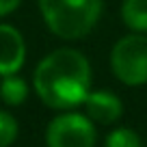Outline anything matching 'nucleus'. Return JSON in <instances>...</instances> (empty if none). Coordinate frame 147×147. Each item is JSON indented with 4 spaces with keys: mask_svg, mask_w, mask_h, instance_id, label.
<instances>
[{
    "mask_svg": "<svg viewBox=\"0 0 147 147\" xmlns=\"http://www.w3.org/2000/svg\"><path fill=\"white\" fill-rule=\"evenodd\" d=\"M32 87L39 100L54 110L80 106L91 89V65L82 52L59 48L39 61Z\"/></svg>",
    "mask_w": 147,
    "mask_h": 147,
    "instance_id": "f257e3e1",
    "label": "nucleus"
},
{
    "mask_svg": "<svg viewBox=\"0 0 147 147\" xmlns=\"http://www.w3.org/2000/svg\"><path fill=\"white\" fill-rule=\"evenodd\" d=\"M43 22L61 39L89 35L102 15V0H39Z\"/></svg>",
    "mask_w": 147,
    "mask_h": 147,
    "instance_id": "f03ea898",
    "label": "nucleus"
},
{
    "mask_svg": "<svg viewBox=\"0 0 147 147\" xmlns=\"http://www.w3.org/2000/svg\"><path fill=\"white\" fill-rule=\"evenodd\" d=\"M110 67L128 87L147 84V37L143 32L121 37L110 52Z\"/></svg>",
    "mask_w": 147,
    "mask_h": 147,
    "instance_id": "7ed1b4c3",
    "label": "nucleus"
},
{
    "mask_svg": "<svg viewBox=\"0 0 147 147\" xmlns=\"http://www.w3.org/2000/svg\"><path fill=\"white\" fill-rule=\"evenodd\" d=\"M95 125L87 115L65 113L50 121L46 130L48 147H95Z\"/></svg>",
    "mask_w": 147,
    "mask_h": 147,
    "instance_id": "20e7f679",
    "label": "nucleus"
},
{
    "mask_svg": "<svg viewBox=\"0 0 147 147\" xmlns=\"http://www.w3.org/2000/svg\"><path fill=\"white\" fill-rule=\"evenodd\" d=\"M26 59L22 32L11 24H0V76L18 74Z\"/></svg>",
    "mask_w": 147,
    "mask_h": 147,
    "instance_id": "39448f33",
    "label": "nucleus"
},
{
    "mask_svg": "<svg viewBox=\"0 0 147 147\" xmlns=\"http://www.w3.org/2000/svg\"><path fill=\"white\" fill-rule=\"evenodd\" d=\"M84 104V113L93 123L110 125L115 123L123 113V104L113 91H89Z\"/></svg>",
    "mask_w": 147,
    "mask_h": 147,
    "instance_id": "423d86ee",
    "label": "nucleus"
},
{
    "mask_svg": "<svg viewBox=\"0 0 147 147\" xmlns=\"http://www.w3.org/2000/svg\"><path fill=\"white\" fill-rule=\"evenodd\" d=\"M123 24L134 32H147V0H123L121 5Z\"/></svg>",
    "mask_w": 147,
    "mask_h": 147,
    "instance_id": "0eeeda50",
    "label": "nucleus"
},
{
    "mask_svg": "<svg viewBox=\"0 0 147 147\" xmlns=\"http://www.w3.org/2000/svg\"><path fill=\"white\" fill-rule=\"evenodd\" d=\"M28 95V84L24 78H20L18 74H9V76H2V82H0V97L7 106H20L24 104Z\"/></svg>",
    "mask_w": 147,
    "mask_h": 147,
    "instance_id": "6e6552de",
    "label": "nucleus"
},
{
    "mask_svg": "<svg viewBox=\"0 0 147 147\" xmlns=\"http://www.w3.org/2000/svg\"><path fill=\"white\" fill-rule=\"evenodd\" d=\"M104 147H141V138L130 128H117L106 136Z\"/></svg>",
    "mask_w": 147,
    "mask_h": 147,
    "instance_id": "1a4fd4ad",
    "label": "nucleus"
},
{
    "mask_svg": "<svg viewBox=\"0 0 147 147\" xmlns=\"http://www.w3.org/2000/svg\"><path fill=\"white\" fill-rule=\"evenodd\" d=\"M18 138V121L13 115H9L7 110H0V147L13 145Z\"/></svg>",
    "mask_w": 147,
    "mask_h": 147,
    "instance_id": "9d476101",
    "label": "nucleus"
},
{
    "mask_svg": "<svg viewBox=\"0 0 147 147\" xmlns=\"http://www.w3.org/2000/svg\"><path fill=\"white\" fill-rule=\"evenodd\" d=\"M20 2H22V0H0V18L13 13V11L20 7Z\"/></svg>",
    "mask_w": 147,
    "mask_h": 147,
    "instance_id": "9b49d317",
    "label": "nucleus"
}]
</instances>
